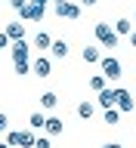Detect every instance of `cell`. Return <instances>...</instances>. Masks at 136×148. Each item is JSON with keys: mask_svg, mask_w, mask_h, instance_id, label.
Wrapping results in <instances>:
<instances>
[{"mask_svg": "<svg viewBox=\"0 0 136 148\" xmlns=\"http://www.w3.org/2000/svg\"><path fill=\"white\" fill-rule=\"evenodd\" d=\"M93 34H96V40H99V46H102V49H118V43H121V37L111 31V25H108V22H96Z\"/></svg>", "mask_w": 136, "mask_h": 148, "instance_id": "6da1fadb", "label": "cell"}, {"mask_svg": "<svg viewBox=\"0 0 136 148\" xmlns=\"http://www.w3.org/2000/svg\"><path fill=\"white\" fill-rule=\"evenodd\" d=\"M34 130H6V145L12 148H34Z\"/></svg>", "mask_w": 136, "mask_h": 148, "instance_id": "7a4b0ae2", "label": "cell"}, {"mask_svg": "<svg viewBox=\"0 0 136 148\" xmlns=\"http://www.w3.org/2000/svg\"><path fill=\"white\" fill-rule=\"evenodd\" d=\"M99 71L105 74V80H121V77H124V65H121L115 56H102Z\"/></svg>", "mask_w": 136, "mask_h": 148, "instance_id": "3957f363", "label": "cell"}, {"mask_svg": "<svg viewBox=\"0 0 136 148\" xmlns=\"http://www.w3.org/2000/svg\"><path fill=\"white\" fill-rule=\"evenodd\" d=\"M43 16H46V6H40V3H25L19 9L22 22H43Z\"/></svg>", "mask_w": 136, "mask_h": 148, "instance_id": "277c9868", "label": "cell"}, {"mask_svg": "<svg viewBox=\"0 0 136 148\" xmlns=\"http://www.w3.org/2000/svg\"><path fill=\"white\" fill-rule=\"evenodd\" d=\"M115 108L121 111V114H127V111H136V102H133V92L130 90H124V86H118V90H115Z\"/></svg>", "mask_w": 136, "mask_h": 148, "instance_id": "5b68a950", "label": "cell"}, {"mask_svg": "<svg viewBox=\"0 0 136 148\" xmlns=\"http://www.w3.org/2000/svg\"><path fill=\"white\" fill-rule=\"evenodd\" d=\"M56 16L59 18H81V3H71V0H65V3H56Z\"/></svg>", "mask_w": 136, "mask_h": 148, "instance_id": "8992f818", "label": "cell"}, {"mask_svg": "<svg viewBox=\"0 0 136 148\" xmlns=\"http://www.w3.org/2000/svg\"><path fill=\"white\" fill-rule=\"evenodd\" d=\"M31 71H34L37 77H50V74H53V59H50V56H37L34 62H31Z\"/></svg>", "mask_w": 136, "mask_h": 148, "instance_id": "52a82bcc", "label": "cell"}, {"mask_svg": "<svg viewBox=\"0 0 136 148\" xmlns=\"http://www.w3.org/2000/svg\"><path fill=\"white\" fill-rule=\"evenodd\" d=\"M12 62H28V56H31V46H28V40H12Z\"/></svg>", "mask_w": 136, "mask_h": 148, "instance_id": "ba28073f", "label": "cell"}, {"mask_svg": "<svg viewBox=\"0 0 136 148\" xmlns=\"http://www.w3.org/2000/svg\"><path fill=\"white\" fill-rule=\"evenodd\" d=\"M43 133H46L50 139H53V136H62V133H65V120H62V117H46Z\"/></svg>", "mask_w": 136, "mask_h": 148, "instance_id": "9c48e42d", "label": "cell"}, {"mask_svg": "<svg viewBox=\"0 0 136 148\" xmlns=\"http://www.w3.org/2000/svg\"><path fill=\"white\" fill-rule=\"evenodd\" d=\"M3 34H6L9 40H25V25H22V22H9V25L3 28Z\"/></svg>", "mask_w": 136, "mask_h": 148, "instance_id": "30bf717a", "label": "cell"}, {"mask_svg": "<svg viewBox=\"0 0 136 148\" xmlns=\"http://www.w3.org/2000/svg\"><path fill=\"white\" fill-rule=\"evenodd\" d=\"M81 59H84L87 65H99V62H102V53H99V46H84Z\"/></svg>", "mask_w": 136, "mask_h": 148, "instance_id": "8fae6325", "label": "cell"}, {"mask_svg": "<svg viewBox=\"0 0 136 148\" xmlns=\"http://www.w3.org/2000/svg\"><path fill=\"white\" fill-rule=\"evenodd\" d=\"M133 18H118V22H115V34L118 37H130V31H133Z\"/></svg>", "mask_w": 136, "mask_h": 148, "instance_id": "7c38bea8", "label": "cell"}, {"mask_svg": "<svg viewBox=\"0 0 136 148\" xmlns=\"http://www.w3.org/2000/svg\"><path fill=\"white\" fill-rule=\"evenodd\" d=\"M50 46H53V37L46 34V31H37V34H34V49L43 53V49H50Z\"/></svg>", "mask_w": 136, "mask_h": 148, "instance_id": "4fadbf2b", "label": "cell"}, {"mask_svg": "<svg viewBox=\"0 0 136 148\" xmlns=\"http://www.w3.org/2000/svg\"><path fill=\"white\" fill-rule=\"evenodd\" d=\"M115 90H111V86H105V90L99 92V108H115Z\"/></svg>", "mask_w": 136, "mask_h": 148, "instance_id": "5bb4252c", "label": "cell"}, {"mask_svg": "<svg viewBox=\"0 0 136 148\" xmlns=\"http://www.w3.org/2000/svg\"><path fill=\"white\" fill-rule=\"evenodd\" d=\"M50 56H53V59H68V43H65V40H53Z\"/></svg>", "mask_w": 136, "mask_h": 148, "instance_id": "9a60e30c", "label": "cell"}, {"mask_svg": "<svg viewBox=\"0 0 136 148\" xmlns=\"http://www.w3.org/2000/svg\"><path fill=\"white\" fill-rule=\"evenodd\" d=\"M56 105H59V96H56L53 90H50V92H43V96H40V108H46V111H53Z\"/></svg>", "mask_w": 136, "mask_h": 148, "instance_id": "2e32d148", "label": "cell"}, {"mask_svg": "<svg viewBox=\"0 0 136 148\" xmlns=\"http://www.w3.org/2000/svg\"><path fill=\"white\" fill-rule=\"evenodd\" d=\"M93 114H96V105H93V102H81V105H77V117L81 120H90Z\"/></svg>", "mask_w": 136, "mask_h": 148, "instance_id": "e0dca14e", "label": "cell"}, {"mask_svg": "<svg viewBox=\"0 0 136 148\" xmlns=\"http://www.w3.org/2000/svg\"><path fill=\"white\" fill-rule=\"evenodd\" d=\"M43 123H46V114H40V111H34V114L28 117V127L31 130H43Z\"/></svg>", "mask_w": 136, "mask_h": 148, "instance_id": "ac0fdd59", "label": "cell"}, {"mask_svg": "<svg viewBox=\"0 0 136 148\" xmlns=\"http://www.w3.org/2000/svg\"><path fill=\"white\" fill-rule=\"evenodd\" d=\"M90 90L93 92H102V90H105V74H93V77H90Z\"/></svg>", "mask_w": 136, "mask_h": 148, "instance_id": "d6986e66", "label": "cell"}, {"mask_svg": "<svg viewBox=\"0 0 136 148\" xmlns=\"http://www.w3.org/2000/svg\"><path fill=\"white\" fill-rule=\"evenodd\" d=\"M105 123H108V127H118L121 123V111L118 108H105Z\"/></svg>", "mask_w": 136, "mask_h": 148, "instance_id": "ffe728a7", "label": "cell"}, {"mask_svg": "<svg viewBox=\"0 0 136 148\" xmlns=\"http://www.w3.org/2000/svg\"><path fill=\"white\" fill-rule=\"evenodd\" d=\"M34 148H53L50 136H37V139H34Z\"/></svg>", "mask_w": 136, "mask_h": 148, "instance_id": "44dd1931", "label": "cell"}, {"mask_svg": "<svg viewBox=\"0 0 136 148\" xmlns=\"http://www.w3.org/2000/svg\"><path fill=\"white\" fill-rule=\"evenodd\" d=\"M12 65H16V74H19V77L31 71V62H12Z\"/></svg>", "mask_w": 136, "mask_h": 148, "instance_id": "7402d4cb", "label": "cell"}, {"mask_svg": "<svg viewBox=\"0 0 136 148\" xmlns=\"http://www.w3.org/2000/svg\"><path fill=\"white\" fill-rule=\"evenodd\" d=\"M6 46H12V40H9V37L0 31V49H6Z\"/></svg>", "mask_w": 136, "mask_h": 148, "instance_id": "603a6c76", "label": "cell"}, {"mask_svg": "<svg viewBox=\"0 0 136 148\" xmlns=\"http://www.w3.org/2000/svg\"><path fill=\"white\" fill-rule=\"evenodd\" d=\"M6 130H9V117H6V114H0V133H6Z\"/></svg>", "mask_w": 136, "mask_h": 148, "instance_id": "cb8c5ba5", "label": "cell"}, {"mask_svg": "<svg viewBox=\"0 0 136 148\" xmlns=\"http://www.w3.org/2000/svg\"><path fill=\"white\" fill-rule=\"evenodd\" d=\"M25 3H28V0H9V6H12V9H22Z\"/></svg>", "mask_w": 136, "mask_h": 148, "instance_id": "d4e9b609", "label": "cell"}, {"mask_svg": "<svg viewBox=\"0 0 136 148\" xmlns=\"http://www.w3.org/2000/svg\"><path fill=\"white\" fill-rule=\"evenodd\" d=\"M130 46H133V49H136V28H133V31H130Z\"/></svg>", "mask_w": 136, "mask_h": 148, "instance_id": "484cf974", "label": "cell"}, {"mask_svg": "<svg viewBox=\"0 0 136 148\" xmlns=\"http://www.w3.org/2000/svg\"><path fill=\"white\" fill-rule=\"evenodd\" d=\"M99 0H81V6H96Z\"/></svg>", "mask_w": 136, "mask_h": 148, "instance_id": "4316f807", "label": "cell"}, {"mask_svg": "<svg viewBox=\"0 0 136 148\" xmlns=\"http://www.w3.org/2000/svg\"><path fill=\"white\" fill-rule=\"evenodd\" d=\"M102 148H124V145H118V142H105Z\"/></svg>", "mask_w": 136, "mask_h": 148, "instance_id": "83f0119b", "label": "cell"}, {"mask_svg": "<svg viewBox=\"0 0 136 148\" xmlns=\"http://www.w3.org/2000/svg\"><path fill=\"white\" fill-rule=\"evenodd\" d=\"M28 3H40V6H46V3H50V0H28Z\"/></svg>", "mask_w": 136, "mask_h": 148, "instance_id": "f1b7e54d", "label": "cell"}, {"mask_svg": "<svg viewBox=\"0 0 136 148\" xmlns=\"http://www.w3.org/2000/svg\"><path fill=\"white\" fill-rule=\"evenodd\" d=\"M0 148H12V145H6V142H0Z\"/></svg>", "mask_w": 136, "mask_h": 148, "instance_id": "f546056e", "label": "cell"}, {"mask_svg": "<svg viewBox=\"0 0 136 148\" xmlns=\"http://www.w3.org/2000/svg\"><path fill=\"white\" fill-rule=\"evenodd\" d=\"M53 3H65V0H53Z\"/></svg>", "mask_w": 136, "mask_h": 148, "instance_id": "4dcf8cb0", "label": "cell"}, {"mask_svg": "<svg viewBox=\"0 0 136 148\" xmlns=\"http://www.w3.org/2000/svg\"><path fill=\"white\" fill-rule=\"evenodd\" d=\"M133 25H136V12H133Z\"/></svg>", "mask_w": 136, "mask_h": 148, "instance_id": "1f68e13d", "label": "cell"}]
</instances>
